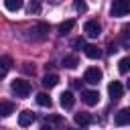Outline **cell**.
I'll list each match as a JSON object with an SVG mask.
<instances>
[{
    "label": "cell",
    "mask_w": 130,
    "mask_h": 130,
    "mask_svg": "<svg viewBox=\"0 0 130 130\" xmlns=\"http://www.w3.org/2000/svg\"><path fill=\"white\" fill-rule=\"evenodd\" d=\"M10 89L16 93V98H26L30 93V83L26 79H14L10 83Z\"/></svg>",
    "instance_id": "obj_1"
},
{
    "label": "cell",
    "mask_w": 130,
    "mask_h": 130,
    "mask_svg": "<svg viewBox=\"0 0 130 130\" xmlns=\"http://www.w3.org/2000/svg\"><path fill=\"white\" fill-rule=\"evenodd\" d=\"M51 122H53V124H61V118H59V116H53Z\"/></svg>",
    "instance_id": "obj_25"
},
{
    "label": "cell",
    "mask_w": 130,
    "mask_h": 130,
    "mask_svg": "<svg viewBox=\"0 0 130 130\" xmlns=\"http://www.w3.org/2000/svg\"><path fill=\"white\" fill-rule=\"evenodd\" d=\"M39 130H53V128H51V126H49V124H43V126H41V128H39Z\"/></svg>",
    "instance_id": "obj_26"
},
{
    "label": "cell",
    "mask_w": 130,
    "mask_h": 130,
    "mask_svg": "<svg viewBox=\"0 0 130 130\" xmlns=\"http://www.w3.org/2000/svg\"><path fill=\"white\" fill-rule=\"evenodd\" d=\"M4 6H6V10L16 12V10L22 8V0H4Z\"/></svg>",
    "instance_id": "obj_15"
},
{
    "label": "cell",
    "mask_w": 130,
    "mask_h": 130,
    "mask_svg": "<svg viewBox=\"0 0 130 130\" xmlns=\"http://www.w3.org/2000/svg\"><path fill=\"white\" fill-rule=\"evenodd\" d=\"M0 65H2V69H6V71H8V69H10V65H12V59H10V57H2V59H0Z\"/></svg>",
    "instance_id": "obj_21"
},
{
    "label": "cell",
    "mask_w": 130,
    "mask_h": 130,
    "mask_svg": "<svg viewBox=\"0 0 130 130\" xmlns=\"http://www.w3.org/2000/svg\"><path fill=\"white\" fill-rule=\"evenodd\" d=\"M128 122H130V110L124 108V110H120V112L116 114V124H118V126H126Z\"/></svg>",
    "instance_id": "obj_9"
},
{
    "label": "cell",
    "mask_w": 130,
    "mask_h": 130,
    "mask_svg": "<svg viewBox=\"0 0 130 130\" xmlns=\"http://www.w3.org/2000/svg\"><path fill=\"white\" fill-rule=\"evenodd\" d=\"M65 130H73V128H65Z\"/></svg>",
    "instance_id": "obj_28"
},
{
    "label": "cell",
    "mask_w": 130,
    "mask_h": 130,
    "mask_svg": "<svg viewBox=\"0 0 130 130\" xmlns=\"http://www.w3.org/2000/svg\"><path fill=\"white\" fill-rule=\"evenodd\" d=\"M128 69H130V59L128 57H122L120 63H118V71L120 73H128Z\"/></svg>",
    "instance_id": "obj_18"
},
{
    "label": "cell",
    "mask_w": 130,
    "mask_h": 130,
    "mask_svg": "<svg viewBox=\"0 0 130 130\" xmlns=\"http://www.w3.org/2000/svg\"><path fill=\"white\" fill-rule=\"evenodd\" d=\"M73 24H75L73 20H65V22H61V24H59V35H67V32L73 28Z\"/></svg>",
    "instance_id": "obj_17"
},
{
    "label": "cell",
    "mask_w": 130,
    "mask_h": 130,
    "mask_svg": "<svg viewBox=\"0 0 130 130\" xmlns=\"http://www.w3.org/2000/svg\"><path fill=\"white\" fill-rule=\"evenodd\" d=\"M83 81H85V83H91V85L100 83V81H102V69H98V67H89V69H85Z\"/></svg>",
    "instance_id": "obj_3"
},
{
    "label": "cell",
    "mask_w": 130,
    "mask_h": 130,
    "mask_svg": "<svg viewBox=\"0 0 130 130\" xmlns=\"http://www.w3.org/2000/svg\"><path fill=\"white\" fill-rule=\"evenodd\" d=\"M57 83H59V75H55V73H47V75L43 77V85H45V87H49V89H51V87H55Z\"/></svg>",
    "instance_id": "obj_10"
},
{
    "label": "cell",
    "mask_w": 130,
    "mask_h": 130,
    "mask_svg": "<svg viewBox=\"0 0 130 130\" xmlns=\"http://www.w3.org/2000/svg\"><path fill=\"white\" fill-rule=\"evenodd\" d=\"M73 8H75L77 12H87V4H85V0H73Z\"/></svg>",
    "instance_id": "obj_19"
},
{
    "label": "cell",
    "mask_w": 130,
    "mask_h": 130,
    "mask_svg": "<svg viewBox=\"0 0 130 130\" xmlns=\"http://www.w3.org/2000/svg\"><path fill=\"white\" fill-rule=\"evenodd\" d=\"M4 75H6V69H2V67H0V79H2Z\"/></svg>",
    "instance_id": "obj_27"
},
{
    "label": "cell",
    "mask_w": 130,
    "mask_h": 130,
    "mask_svg": "<svg viewBox=\"0 0 130 130\" xmlns=\"http://www.w3.org/2000/svg\"><path fill=\"white\" fill-rule=\"evenodd\" d=\"M128 10H130L128 0H114V2H112V8H110L112 16H126Z\"/></svg>",
    "instance_id": "obj_2"
},
{
    "label": "cell",
    "mask_w": 130,
    "mask_h": 130,
    "mask_svg": "<svg viewBox=\"0 0 130 130\" xmlns=\"http://www.w3.org/2000/svg\"><path fill=\"white\" fill-rule=\"evenodd\" d=\"M75 122H77L79 126H87V124L91 122V116H89L87 112H79V114H75Z\"/></svg>",
    "instance_id": "obj_14"
},
{
    "label": "cell",
    "mask_w": 130,
    "mask_h": 130,
    "mask_svg": "<svg viewBox=\"0 0 130 130\" xmlns=\"http://www.w3.org/2000/svg\"><path fill=\"white\" fill-rule=\"evenodd\" d=\"M83 32H85L87 37L95 39V37H100V35H102V26H100V22H98V20H87V22L83 24Z\"/></svg>",
    "instance_id": "obj_4"
},
{
    "label": "cell",
    "mask_w": 130,
    "mask_h": 130,
    "mask_svg": "<svg viewBox=\"0 0 130 130\" xmlns=\"http://www.w3.org/2000/svg\"><path fill=\"white\" fill-rule=\"evenodd\" d=\"M37 104L43 106V108H51V98H49L47 93H39V95H37Z\"/></svg>",
    "instance_id": "obj_16"
},
{
    "label": "cell",
    "mask_w": 130,
    "mask_h": 130,
    "mask_svg": "<svg viewBox=\"0 0 130 130\" xmlns=\"http://www.w3.org/2000/svg\"><path fill=\"white\" fill-rule=\"evenodd\" d=\"M79 65V59L75 57V55H67L65 59H63V67H67V69H75Z\"/></svg>",
    "instance_id": "obj_13"
},
{
    "label": "cell",
    "mask_w": 130,
    "mask_h": 130,
    "mask_svg": "<svg viewBox=\"0 0 130 130\" xmlns=\"http://www.w3.org/2000/svg\"><path fill=\"white\" fill-rule=\"evenodd\" d=\"M10 114H14V104L12 102H0V116L6 118Z\"/></svg>",
    "instance_id": "obj_11"
},
{
    "label": "cell",
    "mask_w": 130,
    "mask_h": 130,
    "mask_svg": "<svg viewBox=\"0 0 130 130\" xmlns=\"http://www.w3.org/2000/svg\"><path fill=\"white\" fill-rule=\"evenodd\" d=\"M37 30H39V35L43 37V35H47V32H49V24L41 22V24H37Z\"/></svg>",
    "instance_id": "obj_22"
},
{
    "label": "cell",
    "mask_w": 130,
    "mask_h": 130,
    "mask_svg": "<svg viewBox=\"0 0 130 130\" xmlns=\"http://www.w3.org/2000/svg\"><path fill=\"white\" fill-rule=\"evenodd\" d=\"M73 47H75V49H85V41H83V39H75V41H73Z\"/></svg>",
    "instance_id": "obj_23"
},
{
    "label": "cell",
    "mask_w": 130,
    "mask_h": 130,
    "mask_svg": "<svg viewBox=\"0 0 130 130\" xmlns=\"http://www.w3.org/2000/svg\"><path fill=\"white\" fill-rule=\"evenodd\" d=\"M26 73H35V67H30V63H24V67H22Z\"/></svg>",
    "instance_id": "obj_24"
},
{
    "label": "cell",
    "mask_w": 130,
    "mask_h": 130,
    "mask_svg": "<svg viewBox=\"0 0 130 130\" xmlns=\"http://www.w3.org/2000/svg\"><path fill=\"white\" fill-rule=\"evenodd\" d=\"M108 93H110L112 100H120L122 93H124V85H122L120 81H112V83L108 85Z\"/></svg>",
    "instance_id": "obj_5"
},
{
    "label": "cell",
    "mask_w": 130,
    "mask_h": 130,
    "mask_svg": "<svg viewBox=\"0 0 130 130\" xmlns=\"http://www.w3.org/2000/svg\"><path fill=\"white\" fill-rule=\"evenodd\" d=\"M32 122H35V114H32L30 110H22V112L18 114V126L26 128V126H30Z\"/></svg>",
    "instance_id": "obj_7"
},
{
    "label": "cell",
    "mask_w": 130,
    "mask_h": 130,
    "mask_svg": "<svg viewBox=\"0 0 130 130\" xmlns=\"http://www.w3.org/2000/svg\"><path fill=\"white\" fill-rule=\"evenodd\" d=\"M39 10H41V4H39V0H30V2H28V12H30V14H32V12L37 14Z\"/></svg>",
    "instance_id": "obj_20"
},
{
    "label": "cell",
    "mask_w": 130,
    "mask_h": 130,
    "mask_svg": "<svg viewBox=\"0 0 130 130\" xmlns=\"http://www.w3.org/2000/svg\"><path fill=\"white\" fill-rule=\"evenodd\" d=\"M83 51H85V55H87L89 59H100V57H102V51H100L95 45H85Z\"/></svg>",
    "instance_id": "obj_12"
},
{
    "label": "cell",
    "mask_w": 130,
    "mask_h": 130,
    "mask_svg": "<svg viewBox=\"0 0 130 130\" xmlns=\"http://www.w3.org/2000/svg\"><path fill=\"white\" fill-rule=\"evenodd\" d=\"M81 100H83V104H87V106H95V104L100 102V93L93 91V89H85V91H81Z\"/></svg>",
    "instance_id": "obj_6"
},
{
    "label": "cell",
    "mask_w": 130,
    "mask_h": 130,
    "mask_svg": "<svg viewBox=\"0 0 130 130\" xmlns=\"http://www.w3.org/2000/svg\"><path fill=\"white\" fill-rule=\"evenodd\" d=\"M59 104H61V108H65V110H71V108H73V104H75V98H73V93H71V91H63V93L59 95Z\"/></svg>",
    "instance_id": "obj_8"
}]
</instances>
